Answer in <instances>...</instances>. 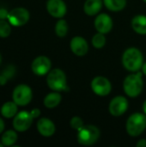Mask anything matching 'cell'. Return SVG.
Returning <instances> with one entry per match:
<instances>
[{
    "label": "cell",
    "mask_w": 146,
    "mask_h": 147,
    "mask_svg": "<svg viewBox=\"0 0 146 147\" xmlns=\"http://www.w3.org/2000/svg\"><path fill=\"white\" fill-rule=\"evenodd\" d=\"M144 64V57L141 51L136 47L127 48L122 55V65L128 71H139Z\"/></svg>",
    "instance_id": "1"
},
{
    "label": "cell",
    "mask_w": 146,
    "mask_h": 147,
    "mask_svg": "<svg viewBox=\"0 0 146 147\" xmlns=\"http://www.w3.org/2000/svg\"><path fill=\"white\" fill-rule=\"evenodd\" d=\"M144 89L143 72L136 71L128 75L123 82V90L129 97L139 96Z\"/></svg>",
    "instance_id": "2"
},
{
    "label": "cell",
    "mask_w": 146,
    "mask_h": 147,
    "mask_svg": "<svg viewBox=\"0 0 146 147\" xmlns=\"http://www.w3.org/2000/svg\"><path fill=\"white\" fill-rule=\"evenodd\" d=\"M146 128V115L134 113L129 116L126 121V129L128 135L132 137L139 136Z\"/></svg>",
    "instance_id": "3"
},
{
    "label": "cell",
    "mask_w": 146,
    "mask_h": 147,
    "mask_svg": "<svg viewBox=\"0 0 146 147\" xmlns=\"http://www.w3.org/2000/svg\"><path fill=\"white\" fill-rule=\"evenodd\" d=\"M46 84L48 87L53 91H65L67 89L66 75L61 69L56 68L51 70L47 73Z\"/></svg>",
    "instance_id": "4"
},
{
    "label": "cell",
    "mask_w": 146,
    "mask_h": 147,
    "mask_svg": "<svg viewBox=\"0 0 146 147\" xmlns=\"http://www.w3.org/2000/svg\"><path fill=\"white\" fill-rule=\"evenodd\" d=\"M100 137V130L94 125H84L77 131V140L82 146H92L97 142Z\"/></svg>",
    "instance_id": "5"
},
{
    "label": "cell",
    "mask_w": 146,
    "mask_h": 147,
    "mask_svg": "<svg viewBox=\"0 0 146 147\" xmlns=\"http://www.w3.org/2000/svg\"><path fill=\"white\" fill-rule=\"evenodd\" d=\"M33 98V92L31 88L27 84L17 85L12 93V99L18 106L28 105Z\"/></svg>",
    "instance_id": "6"
},
{
    "label": "cell",
    "mask_w": 146,
    "mask_h": 147,
    "mask_svg": "<svg viewBox=\"0 0 146 147\" xmlns=\"http://www.w3.org/2000/svg\"><path fill=\"white\" fill-rule=\"evenodd\" d=\"M30 17L28 10L22 7H18L11 9L9 12L8 20L9 24L14 27H22L25 25Z\"/></svg>",
    "instance_id": "7"
},
{
    "label": "cell",
    "mask_w": 146,
    "mask_h": 147,
    "mask_svg": "<svg viewBox=\"0 0 146 147\" xmlns=\"http://www.w3.org/2000/svg\"><path fill=\"white\" fill-rule=\"evenodd\" d=\"M90 87L92 91L99 96H106L110 94L112 90V84L110 81L102 76H97L91 81Z\"/></svg>",
    "instance_id": "8"
},
{
    "label": "cell",
    "mask_w": 146,
    "mask_h": 147,
    "mask_svg": "<svg viewBox=\"0 0 146 147\" xmlns=\"http://www.w3.org/2000/svg\"><path fill=\"white\" fill-rule=\"evenodd\" d=\"M34 118L28 111H21L15 115L13 127L16 132H25L32 125Z\"/></svg>",
    "instance_id": "9"
},
{
    "label": "cell",
    "mask_w": 146,
    "mask_h": 147,
    "mask_svg": "<svg viewBox=\"0 0 146 147\" xmlns=\"http://www.w3.org/2000/svg\"><path fill=\"white\" fill-rule=\"evenodd\" d=\"M128 101L123 96H117L114 97L109 102L108 111L113 116L118 117L124 115L128 109Z\"/></svg>",
    "instance_id": "10"
},
{
    "label": "cell",
    "mask_w": 146,
    "mask_h": 147,
    "mask_svg": "<svg viewBox=\"0 0 146 147\" xmlns=\"http://www.w3.org/2000/svg\"><path fill=\"white\" fill-rule=\"evenodd\" d=\"M52 62L46 56H38L36 57L31 65V69L33 72L37 76H44L51 71Z\"/></svg>",
    "instance_id": "11"
},
{
    "label": "cell",
    "mask_w": 146,
    "mask_h": 147,
    "mask_svg": "<svg viewBox=\"0 0 146 147\" xmlns=\"http://www.w3.org/2000/svg\"><path fill=\"white\" fill-rule=\"evenodd\" d=\"M46 9L49 15L54 18H63L67 11V7L63 0H48Z\"/></svg>",
    "instance_id": "12"
},
{
    "label": "cell",
    "mask_w": 146,
    "mask_h": 147,
    "mask_svg": "<svg viewBox=\"0 0 146 147\" xmlns=\"http://www.w3.org/2000/svg\"><path fill=\"white\" fill-rule=\"evenodd\" d=\"M94 25L97 32L106 34L113 28V20L108 14L102 13L96 17Z\"/></svg>",
    "instance_id": "13"
},
{
    "label": "cell",
    "mask_w": 146,
    "mask_h": 147,
    "mask_svg": "<svg viewBox=\"0 0 146 147\" xmlns=\"http://www.w3.org/2000/svg\"><path fill=\"white\" fill-rule=\"evenodd\" d=\"M71 52L77 56H84L89 51V44L87 40L82 36H75L71 39L70 43Z\"/></svg>",
    "instance_id": "14"
},
{
    "label": "cell",
    "mask_w": 146,
    "mask_h": 147,
    "mask_svg": "<svg viewBox=\"0 0 146 147\" xmlns=\"http://www.w3.org/2000/svg\"><path fill=\"white\" fill-rule=\"evenodd\" d=\"M37 130L44 137H51L55 134L56 127L48 118H41L37 121Z\"/></svg>",
    "instance_id": "15"
},
{
    "label": "cell",
    "mask_w": 146,
    "mask_h": 147,
    "mask_svg": "<svg viewBox=\"0 0 146 147\" xmlns=\"http://www.w3.org/2000/svg\"><path fill=\"white\" fill-rule=\"evenodd\" d=\"M102 0H86L83 5V11L88 16H96L102 9Z\"/></svg>",
    "instance_id": "16"
},
{
    "label": "cell",
    "mask_w": 146,
    "mask_h": 147,
    "mask_svg": "<svg viewBox=\"0 0 146 147\" xmlns=\"http://www.w3.org/2000/svg\"><path fill=\"white\" fill-rule=\"evenodd\" d=\"M131 25L133 29L137 34H146V16L145 15L135 16L131 22Z\"/></svg>",
    "instance_id": "17"
},
{
    "label": "cell",
    "mask_w": 146,
    "mask_h": 147,
    "mask_svg": "<svg viewBox=\"0 0 146 147\" xmlns=\"http://www.w3.org/2000/svg\"><path fill=\"white\" fill-rule=\"evenodd\" d=\"M62 100V96L58 91H53L47 94L43 101L44 106L47 109H54L56 108Z\"/></svg>",
    "instance_id": "18"
},
{
    "label": "cell",
    "mask_w": 146,
    "mask_h": 147,
    "mask_svg": "<svg viewBox=\"0 0 146 147\" xmlns=\"http://www.w3.org/2000/svg\"><path fill=\"white\" fill-rule=\"evenodd\" d=\"M17 104L13 102H7L1 108V114L4 118H12L17 114Z\"/></svg>",
    "instance_id": "19"
},
{
    "label": "cell",
    "mask_w": 146,
    "mask_h": 147,
    "mask_svg": "<svg viewBox=\"0 0 146 147\" xmlns=\"http://www.w3.org/2000/svg\"><path fill=\"white\" fill-rule=\"evenodd\" d=\"M105 7L114 12L121 11L126 5V0H103Z\"/></svg>",
    "instance_id": "20"
},
{
    "label": "cell",
    "mask_w": 146,
    "mask_h": 147,
    "mask_svg": "<svg viewBox=\"0 0 146 147\" xmlns=\"http://www.w3.org/2000/svg\"><path fill=\"white\" fill-rule=\"evenodd\" d=\"M18 136L15 131L13 130H8L4 132L2 135L1 141L3 146H11L17 141Z\"/></svg>",
    "instance_id": "21"
},
{
    "label": "cell",
    "mask_w": 146,
    "mask_h": 147,
    "mask_svg": "<svg viewBox=\"0 0 146 147\" xmlns=\"http://www.w3.org/2000/svg\"><path fill=\"white\" fill-rule=\"evenodd\" d=\"M68 29L69 26L67 22L63 18H60L55 25V34H57V36L59 38L65 37L68 33Z\"/></svg>",
    "instance_id": "22"
},
{
    "label": "cell",
    "mask_w": 146,
    "mask_h": 147,
    "mask_svg": "<svg viewBox=\"0 0 146 147\" xmlns=\"http://www.w3.org/2000/svg\"><path fill=\"white\" fill-rule=\"evenodd\" d=\"M92 45L96 49H101L102 48L105 44H106V37L105 34L100 32H97L92 38Z\"/></svg>",
    "instance_id": "23"
},
{
    "label": "cell",
    "mask_w": 146,
    "mask_h": 147,
    "mask_svg": "<svg viewBox=\"0 0 146 147\" xmlns=\"http://www.w3.org/2000/svg\"><path fill=\"white\" fill-rule=\"evenodd\" d=\"M11 33V27L9 22L8 23L5 20H0V37L7 38Z\"/></svg>",
    "instance_id": "24"
},
{
    "label": "cell",
    "mask_w": 146,
    "mask_h": 147,
    "mask_svg": "<svg viewBox=\"0 0 146 147\" xmlns=\"http://www.w3.org/2000/svg\"><path fill=\"white\" fill-rule=\"evenodd\" d=\"M70 126L72 129H74L76 131H79L84 126V123H83V121L81 117L74 116L70 121Z\"/></svg>",
    "instance_id": "25"
},
{
    "label": "cell",
    "mask_w": 146,
    "mask_h": 147,
    "mask_svg": "<svg viewBox=\"0 0 146 147\" xmlns=\"http://www.w3.org/2000/svg\"><path fill=\"white\" fill-rule=\"evenodd\" d=\"M9 12L5 9H0V20H5L8 19Z\"/></svg>",
    "instance_id": "26"
},
{
    "label": "cell",
    "mask_w": 146,
    "mask_h": 147,
    "mask_svg": "<svg viewBox=\"0 0 146 147\" xmlns=\"http://www.w3.org/2000/svg\"><path fill=\"white\" fill-rule=\"evenodd\" d=\"M31 115H33V117L35 119V118H38L40 115V110L39 109H34L31 112Z\"/></svg>",
    "instance_id": "27"
},
{
    "label": "cell",
    "mask_w": 146,
    "mask_h": 147,
    "mask_svg": "<svg viewBox=\"0 0 146 147\" xmlns=\"http://www.w3.org/2000/svg\"><path fill=\"white\" fill-rule=\"evenodd\" d=\"M136 146L137 147H146V140H140L137 142L136 144Z\"/></svg>",
    "instance_id": "28"
},
{
    "label": "cell",
    "mask_w": 146,
    "mask_h": 147,
    "mask_svg": "<svg viewBox=\"0 0 146 147\" xmlns=\"http://www.w3.org/2000/svg\"><path fill=\"white\" fill-rule=\"evenodd\" d=\"M4 127H5V124H4V121L2 120V118H0V134H2L4 130Z\"/></svg>",
    "instance_id": "29"
},
{
    "label": "cell",
    "mask_w": 146,
    "mask_h": 147,
    "mask_svg": "<svg viewBox=\"0 0 146 147\" xmlns=\"http://www.w3.org/2000/svg\"><path fill=\"white\" fill-rule=\"evenodd\" d=\"M141 69H142V72H143V74L146 76V62L143 64V66H142V68H141Z\"/></svg>",
    "instance_id": "30"
},
{
    "label": "cell",
    "mask_w": 146,
    "mask_h": 147,
    "mask_svg": "<svg viewBox=\"0 0 146 147\" xmlns=\"http://www.w3.org/2000/svg\"><path fill=\"white\" fill-rule=\"evenodd\" d=\"M143 111H144V113L146 115V100L145 101L144 104H143Z\"/></svg>",
    "instance_id": "31"
},
{
    "label": "cell",
    "mask_w": 146,
    "mask_h": 147,
    "mask_svg": "<svg viewBox=\"0 0 146 147\" xmlns=\"http://www.w3.org/2000/svg\"><path fill=\"white\" fill-rule=\"evenodd\" d=\"M1 62H2V56H1V53H0V64H1Z\"/></svg>",
    "instance_id": "32"
},
{
    "label": "cell",
    "mask_w": 146,
    "mask_h": 147,
    "mask_svg": "<svg viewBox=\"0 0 146 147\" xmlns=\"http://www.w3.org/2000/svg\"><path fill=\"white\" fill-rule=\"evenodd\" d=\"M3 145L2 144V143H0V147H3Z\"/></svg>",
    "instance_id": "33"
},
{
    "label": "cell",
    "mask_w": 146,
    "mask_h": 147,
    "mask_svg": "<svg viewBox=\"0 0 146 147\" xmlns=\"http://www.w3.org/2000/svg\"><path fill=\"white\" fill-rule=\"evenodd\" d=\"M143 1H144V2H145V3H146V0H143Z\"/></svg>",
    "instance_id": "34"
}]
</instances>
